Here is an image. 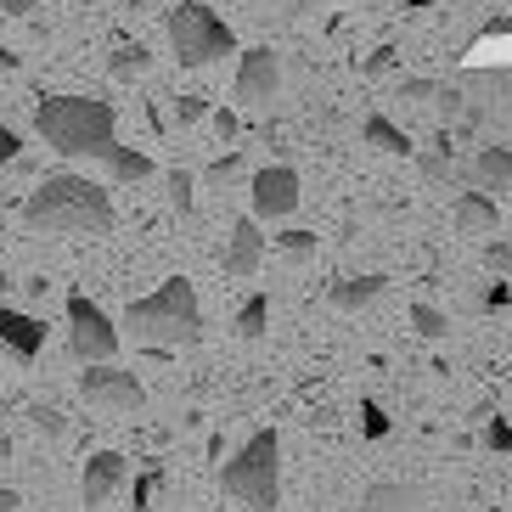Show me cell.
Masks as SVG:
<instances>
[{"label":"cell","instance_id":"cell-1","mask_svg":"<svg viewBox=\"0 0 512 512\" xmlns=\"http://www.w3.org/2000/svg\"><path fill=\"white\" fill-rule=\"evenodd\" d=\"M23 220L34 231H51V237H107L119 214H113V197L96 181H85V175H51L40 192H29Z\"/></svg>","mask_w":512,"mask_h":512},{"label":"cell","instance_id":"cell-2","mask_svg":"<svg viewBox=\"0 0 512 512\" xmlns=\"http://www.w3.org/2000/svg\"><path fill=\"white\" fill-rule=\"evenodd\" d=\"M119 327H124V338H136V344H147V349L203 344V304H197V287L186 282V276H169L158 293L130 299Z\"/></svg>","mask_w":512,"mask_h":512},{"label":"cell","instance_id":"cell-3","mask_svg":"<svg viewBox=\"0 0 512 512\" xmlns=\"http://www.w3.org/2000/svg\"><path fill=\"white\" fill-rule=\"evenodd\" d=\"M34 130L46 136V147L57 158H102L113 147V107L96 102V96H46L34 107Z\"/></svg>","mask_w":512,"mask_h":512},{"label":"cell","instance_id":"cell-4","mask_svg":"<svg viewBox=\"0 0 512 512\" xmlns=\"http://www.w3.org/2000/svg\"><path fill=\"white\" fill-rule=\"evenodd\" d=\"M226 496H237L242 507L276 512L282 507V434L276 428H259L248 445L226 462Z\"/></svg>","mask_w":512,"mask_h":512},{"label":"cell","instance_id":"cell-5","mask_svg":"<svg viewBox=\"0 0 512 512\" xmlns=\"http://www.w3.org/2000/svg\"><path fill=\"white\" fill-rule=\"evenodd\" d=\"M169 51L181 68H214L220 57L237 51V34H231L226 17H214L203 0H181L169 12Z\"/></svg>","mask_w":512,"mask_h":512},{"label":"cell","instance_id":"cell-6","mask_svg":"<svg viewBox=\"0 0 512 512\" xmlns=\"http://www.w3.org/2000/svg\"><path fill=\"white\" fill-rule=\"evenodd\" d=\"M124 344V332L107 321V310L96 299H85V293H68V349H74L79 361H113Z\"/></svg>","mask_w":512,"mask_h":512},{"label":"cell","instance_id":"cell-7","mask_svg":"<svg viewBox=\"0 0 512 512\" xmlns=\"http://www.w3.org/2000/svg\"><path fill=\"white\" fill-rule=\"evenodd\" d=\"M79 394L91 400V406L102 411H147V389H141V377L136 372H124V366L113 361H91L85 372H79Z\"/></svg>","mask_w":512,"mask_h":512},{"label":"cell","instance_id":"cell-8","mask_svg":"<svg viewBox=\"0 0 512 512\" xmlns=\"http://www.w3.org/2000/svg\"><path fill=\"white\" fill-rule=\"evenodd\" d=\"M248 203H254V220H287L299 209V175L287 164H265L248 175Z\"/></svg>","mask_w":512,"mask_h":512},{"label":"cell","instance_id":"cell-9","mask_svg":"<svg viewBox=\"0 0 512 512\" xmlns=\"http://www.w3.org/2000/svg\"><path fill=\"white\" fill-rule=\"evenodd\" d=\"M276 91H282V57L271 46L242 51L237 57V102L265 107V102H276Z\"/></svg>","mask_w":512,"mask_h":512},{"label":"cell","instance_id":"cell-10","mask_svg":"<svg viewBox=\"0 0 512 512\" xmlns=\"http://www.w3.org/2000/svg\"><path fill=\"white\" fill-rule=\"evenodd\" d=\"M0 349L17 355V361H34L46 349V321H34L29 310H12V304L0 299Z\"/></svg>","mask_w":512,"mask_h":512},{"label":"cell","instance_id":"cell-11","mask_svg":"<svg viewBox=\"0 0 512 512\" xmlns=\"http://www.w3.org/2000/svg\"><path fill=\"white\" fill-rule=\"evenodd\" d=\"M124 473H130V462H124L119 451H96L91 462H85V479H79V496H85V507H102V501L119 496Z\"/></svg>","mask_w":512,"mask_h":512},{"label":"cell","instance_id":"cell-12","mask_svg":"<svg viewBox=\"0 0 512 512\" xmlns=\"http://www.w3.org/2000/svg\"><path fill=\"white\" fill-rule=\"evenodd\" d=\"M259 259H265V237H259V220L242 214L231 220V242H226V276H254Z\"/></svg>","mask_w":512,"mask_h":512},{"label":"cell","instance_id":"cell-13","mask_svg":"<svg viewBox=\"0 0 512 512\" xmlns=\"http://www.w3.org/2000/svg\"><path fill=\"white\" fill-rule=\"evenodd\" d=\"M361 512H422V490L417 484H366V496H361Z\"/></svg>","mask_w":512,"mask_h":512},{"label":"cell","instance_id":"cell-14","mask_svg":"<svg viewBox=\"0 0 512 512\" xmlns=\"http://www.w3.org/2000/svg\"><path fill=\"white\" fill-rule=\"evenodd\" d=\"M496 197H484V192H462L456 197V231L462 237H484V231H496Z\"/></svg>","mask_w":512,"mask_h":512},{"label":"cell","instance_id":"cell-15","mask_svg":"<svg viewBox=\"0 0 512 512\" xmlns=\"http://www.w3.org/2000/svg\"><path fill=\"white\" fill-rule=\"evenodd\" d=\"M361 141H366V147H377V152H389V158H411V152H417L406 130H400L394 119H383V113H372V119L361 124Z\"/></svg>","mask_w":512,"mask_h":512},{"label":"cell","instance_id":"cell-16","mask_svg":"<svg viewBox=\"0 0 512 512\" xmlns=\"http://www.w3.org/2000/svg\"><path fill=\"white\" fill-rule=\"evenodd\" d=\"M377 293H383V276H344V282H332V310L355 316V310H366Z\"/></svg>","mask_w":512,"mask_h":512},{"label":"cell","instance_id":"cell-17","mask_svg":"<svg viewBox=\"0 0 512 512\" xmlns=\"http://www.w3.org/2000/svg\"><path fill=\"white\" fill-rule=\"evenodd\" d=\"M231 327H237L242 344H259V338L271 332V299H265V293H254V299L237 310V321H231Z\"/></svg>","mask_w":512,"mask_h":512},{"label":"cell","instance_id":"cell-18","mask_svg":"<svg viewBox=\"0 0 512 512\" xmlns=\"http://www.w3.org/2000/svg\"><path fill=\"white\" fill-rule=\"evenodd\" d=\"M102 164L113 169L119 181H147V175H152V158H147V152H136V147H119V141H113V147L102 152Z\"/></svg>","mask_w":512,"mask_h":512},{"label":"cell","instance_id":"cell-19","mask_svg":"<svg viewBox=\"0 0 512 512\" xmlns=\"http://www.w3.org/2000/svg\"><path fill=\"white\" fill-rule=\"evenodd\" d=\"M473 175H479L484 186H507L512 181V147H484L479 164H473Z\"/></svg>","mask_w":512,"mask_h":512},{"label":"cell","instance_id":"cell-20","mask_svg":"<svg viewBox=\"0 0 512 512\" xmlns=\"http://www.w3.org/2000/svg\"><path fill=\"white\" fill-rule=\"evenodd\" d=\"M147 68H152L147 46H119V51H113V62H107V74H113V79H141Z\"/></svg>","mask_w":512,"mask_h":512},{"label":"cell","instance_id":"cell-21","mask_svg":"<svg viewBox=\"0 0 512 512\" xmlns=\"http://www.w3.org/2000/svg\"><path fill=\"white\" fill-rule=\"evenodd\" d=\"M411 327L422 332V338H451V316H445V310H434V304H411Z\"/></svg>","mask_w":512,"mask_h":512},{"label":"cell","instance_id":"cell-22","mask_svg":"<svg viewBox=\"0 0 512 512\" xmlns=\"http://www.w3.org/2000/svg\"><path fill=\"white\" fill-rule=\"evenodd\" d=\"M276 248H282V254L299 265V259L316 254V231H282V237H276Z\"/></svg>","mask_w":512,"mask_h":512},{"label":"cell","instance_id":"cell-23","mask_svg":"<svg viewBox=\"0 0 512 512\" xmlns=\"http://www.w3.org/2000/svg\"><path fill=\"white\" fill-rule=\"evenodd\" d=\"M164 467H147V473H141V479H136V496H130V501H136V512H152V496H158V490H164Z\"/></svg>","mask_w":512,"mask_h":512},{"label":"cell","instance_id":"cell-24","mask_svg":"<svg viewBox=\"0 0 512 512\" xmlns=\"http://www.w3.org/2000/svg\"><path fill=\"white\" fill-rule=\"evenodd\" d=\"M237 175H242V158H237V152H226V158H214V164L203 169V181H209V186H231Z\"/></svg>","mask_w":512,"mask_h":512},{"label":"cell","instance_id":"cell-25","mask_svg":"<svg viewBox=\"0 0 512 512\" xmlns=\"http://www.w3.org/2000/svg\"><path fill=\"white\" fill-rule=\"evenodd\" d=\"M361 434H366V439H383V434H389V417H383V406H377V400H361Z\"/></svg>","mask_w":512,"mask_h":512},{"label":"cell","instance_id":"cell-26","mask_svg":"<svg viewBox=\"0 0 512 512\" xmlns=\"http://www.w3.org/2000/svg\"><path fill=\"white\" fill-rule=\"evenodd\" d=\"M169 203H175V209H192V175H186V169H175V175H169Z\"/></svg>","mask_w":512,"mask_h":512},{"label":"cell","instance_id":"cell-27","mask_svg":"<svg viewBox=\"0 0 512 512\" xmlns=\"http://www.w3.org/2000/svg\"><path fill=\"white\" fill-rule=\"evenodd\" d=\"M400 96H411V102H428V96H445V85H439V79H400Z\"/></svg>","mask_w":512,"mask_h":512},{"label":"cell","instance_id":"cell-28","mask_svg":"<svg viewBox=\"0 0 512 512\" xmlns=\"http://www.w3.org/2000/svg\"><path fill=\"white\" fill-rule=\"evenodd\" d=\"M484 265H490L496 276H512V248L507 242H484Z\"/></svg>","mask_w":512,"mask_h":512},{"label":"cell","instance_id":"cell-29","mask_svg":"<svg viewBox=\"0 0 512 512\" xmlns=\"http://www.w3.org/2000/svg\"><path fill=\"white\" fill-rule=\"evenodd\" d=\"M34 428H40V434H51V439H62V434H68V422H62V411H51V406H40V411H34Z\"/></svg>","mask_w":512,"mask_h":512},{"label":"cell","instance_id":"cell-30","mask_svg":"<svg viewBox=\"0 0 512 512\" xmlns=\"http://www.w3.org/2000/svg\"><path fill=\"white\" fill-rule=\"evenodd\" d=\"M422 175H428V181H451V158H445V152L422 158Z\"/></svg>","mask_w":512,"mask_h":512},{"label":"cell","instance_id":"cell-31","mask_svg":"<svg viewBox=\"0 0 512 512\" xmlns=\"http://www.w3.org/2000/svg\"><path fill=\"white\" fill-rule=\"evenodd\" d=\"M484 445H490V451H512V428H507V422H490Z\"/></svg>","mask_w":512,"mask_h":512},{"label":"cell","instance_id":"cell-32","mask_svg":"<svg viewBox=\"0 0 512 512\" xmlns=\"http://www.w3.org/2000/svg\"><path fill=\"white\" fill-rule=\"evenodd\" d=\"M203 113H209V102H203V96H181V124L203 119Z\"/></svg>","mask_w":512,"mask_h":512},{"label":"cell","instance_id":"cell-33","mask_svg":"<svg viewBox=\"0 0 512 512\" xmlns=\"http://www.w3.org/2000/svg\"><path fill=\"white\" fill-rule=\"evenodd\" d=\"M12 158H17V136L0 124V164H12Z\"/></svg>","mask_w":512,"mask_h":512},{"label":"cell","instance_id":"cell-34","mask_svg":"<svg viewBox=\"0 0 512 512\" xmlns=\"http://www.w3.org/2000/svg\"><path fill=\"white\" fill-rule=\"evenodd\" d=\"M214 130H220V141H231V136H237V119H231L226 107H220V113H214Z\"/></svg>","mask_w":512,"mask_h":512},{"label":"cell","instance_id":"cell-35","mask_svg":"<svg viewBox=\"0 0 512 512\" xmlns=\"http://www.w3.org/2000/svg\"><path fill=\"white\" fill-rule=\"evenodd\" d=\"M17 507H23V496H17L12 484H0V512H17Z\"/></svg>","mask_w":512,"mask_h":512},{"label":"cell","instance_id":"cell-36","mask_svg":"<svg viewBox=\"0 0 512 512\" xmlns=\"http://www.w3.org/2000/svg\"><path fill=\"white\" fill-rule=\"evenodd\" d=\"M0 12H12V17H29V12H34V0H0Z\"/></svg>","mask_w":512,"mask_h":512},{"label":"cell","instance_id":"cell-37","mask_svg":"<svg viewBox=\"0 0 512 512\" xmlns=\"http://www.w3.org/2000/svg\"><path fill=\"white\" fill-rule=\"evenodd\" d=\"M310 6H321V0H287V12H310Z\"/></svg>","mask_w":512,"mask_h":512},{"label":"cell","instance_id":"cell-38","mask_svg":"<svg viewBox=\"0 0 512 512\" xmlns=\"http://www.w3.org/2000/svg\"><path fill=\"white\" fill-rule=\"evenodd\" d=\"M6 293H12V276H6V271H0V299H6Z\"/></svg>","mask_w":512,"mask_h":512},{"label":"cell","instance_id":"cell-39","mask_svg":"<svg viewBox=\"0 0 512 512\" xmlns=\"http://www.w3.org/2000/svg\"><path fill=\"white\" fill-rule=\"evenodd\" d=\"M422 6H434V0H406V12H422Z\"/></svg>","mask_w":512,"mask_h":512},{"label":"cell","instance_id":"cell-40","mask_svg":"<svg viewBox=\"0 0 512 512\" xmlns=\"http://www.w3.org/2000/svg\"><path fill=\"white\" fill-rule=\"evenodd\" d=\"M490 512H496V507H490Z\"/></svg>","mask_w":512,"mask_h":512}]
</instances>
